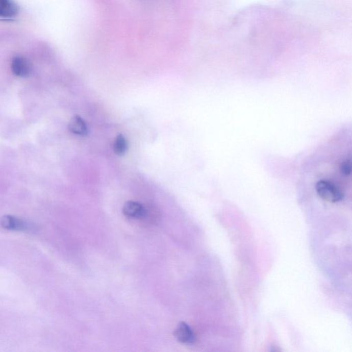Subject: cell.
<instances>
[{
	"label": "cell",
	"instance_id": "cell-2",
	"mask_svg": "<svg viewBox=\"0 0 352 352\" xmlns=\"http://www.w3.org/2000/svg\"><path fill=\"white\" fill-rule=\"evenodd\" d=\"M122 213L129 218L144 219L148 216V209L141 203L135 201H128L122 207Z\"/></svg>",
	"mask_w": 352,
	"mask_h": 352
},
{
	"label": "cell",
	"instance_id": "cell-1",
	"mask_svg": "<svg viewBox=\"0 0 352 352\" xmlns=\"http://www.w3.org/2000/svg\"><path fill=\"white\" fill-rule=\"evenodd\" d=\"M316 190L322 199L330 203H338L343 198V193L341 189L331 182L318 181L316 185Z\"/></svg>",
	"mask_w": 352,
	"mask_h": 352
},
{
	"label": "cell",
	"instance_id": "cell-6",
	"mask_svg": "<svg viewBox=\"0 0 352 352\" xmlns=\"http://www.w3.org/2000/svg\"><path fill=\"white\" fill-rule=\"evenodd\" d=\"M69 131L74 135L86 136L88 134V128L86 121L80 116L72 117L68 124Z\"/></svg>",
	"mask_w": 352,
	"mask_h": 352
},
{
	"label": "cell",
	"instance_id": "cell-7",
	"mask_svg": "<svg viewBox=\"0 0 352 352\" xmlns=\"http://www.w3.org/2000/svg\"><path fill=\"white\" fill-rule=\"evenodd\" d=\"M18 9L11 0H0V16L2 18L11 19L17 15Z\"/></svg>",
	"mask_w": 352,
	"mask_h": 352
},
{
	"label": "cell",
	"instance_id": "cell-9",
	"mask_svg": "<svg viewBox=\"0 0 352 352\" xmlns=\"http://www.w3.org/2000/svg\"><path fill=\"white\" fill-rule=\"evenodd\" d=\"M340 171L344 175H349L352 172V160L347 159L343 161L340 167Z\"/></svg>",
	"mask_w": 352,
	"mask_h": 352
},
{
	"label": "cell",
	"instance_id": "cell-3",
	"mask_svg": "<svg viewBox=\"0 0 352 352\" xmlns=\"http://www.w3.org/2000/svg\"><path fill=\"white\" fill-rule=\"evenodd\" d=\"M174 336L178 341L184 344H193L196 341L193 330L185 322L179 324L174 332Z\"/></svg>",
	"mask_w": 352,
	"mask_h": 352
},
{
	"label": "cell",
	"instance_id": "cell-5",
	"mask_svg": "<svg viewBox=\"0 0 352 352\" xmlns=\"http://www.w3.org/2000/svg\"><path fill=\"white\" fill-rule=\"evenodd\" d=\"M1 225L3 228L10 231H24L29 227L22 219L9 215L3 217Z\"/></svg>",
	"mask_w": 352,
	"mask_h": 352
},
{
	"label": "cell",
	"instance_id": "cell-4",
	"mask_svg": "<svg viewBox=\"0 0 352 352\" xmlns=\"http://www.w3.org/2000/svg\"><path fill=\"white\" fill-rule=\"evenodd\" d=\"M11 70L15 76L27 77L31 72V67L29 61L23 57H15L12 60Z\"/></svg>",
	"mask_w": 352,
	"mask_h": 352
},
{
	"label": "cell",
	"instance_id": "cell-8",
	"mask_svg": "<svg viewBox=\"0 0 352 352\" xmlns=\"http://www.w3.org/2000/svg\"><path fill=\"white\" fill-rule=\"evenodd\" d=\"M128 149V142L126 138L122 134L116 136L114 144V151L118 156H124Z\"/></svg>",
	"mask_w": 352,
	"mask_h": 352
}]
</instances>
